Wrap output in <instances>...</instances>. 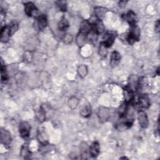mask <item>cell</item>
I'll list each match as a JSON object with an SVG mask.
<instances>
[{
	"label": "cell",
	"mask_w": 160,
	"mask_h": 160,
	"mask_svg": "<svg viewBox=\"0 0 160 160\" xmlns=\"http://www.w3.org/2000/svg\"><path fill=\"white\" fill-rule=\"evenodd\" d=\"M30 154H31V152H30V150L29 149L28 145L27 144H24L21 148V156L24 157V158H26L28 156L30 155Z\"/></svg>",
	"instance_id": "cell-25"
},
{
	"label": "cell",
	"mask_w": 160,
	"mask_h": 160,
	"mask_svg": "<svg viewBox=\"0 0 160 160\" xmlns=\"http://www.w3.org/2000/svg\"><path fill=\"white\" fill-rule=\"evenodd\" d=\"M138 119L141 128H146L148 127L149 121H148L147 114L144 111L142 110H139L138 112Z\"/></svg>",
	"instance_id": "cell-7"
},
{
	"label": "cell",
	"mask_w": 160,
	"mask_h": 160,
	"mask_svg": "<svg viewBox=\"0 0 160 160\" xmlns=\"http://www.w3.org/2000/svg\"><path fill=\"white\" fill-rule=\"evenodd\" d=\"M31 131V126L26 121H22L20 122L19 126V131L20 136L23 138L29 137Z\"/></svg>",
	"instance_id": "cell-2"
},
{
	"label": "cell",
	"mask_w": 160,
	"mask_h": 160,
	"mask_svg": "<svg viewBox=\"0 0 160 160\" xmlns=\"http://www.w3.org/2000/svg\"><path fill=\"white\" fill-rule=\"evenodd\" d=\"M38 139L39 142L44 146H46L48 143V136L45 131V129L43 126H39L38 131L37 135Z\"/></svg>",
	"instance_id": "cell-3"
},
{
	"label": "cell",
	"mask_w": 160,
	"mask_h": 160,
	"mask_svg": "<svg viewBox=\"0 0 160 160\" xmlns=\"http://www.w3.org/2000/svg\"><path fill=\"white\" fill-rule=\"evenodd\" d=\"M131 27V31L128 34L126 39L129 44H133L139 38V30L136 25Z\"/></svg>",
	"instance_id": "cell-1"
},
{
	"label": "cell",
	"mask_w": 160,
	"mask_h": 160,
	"mask_svg": "<svg viewBox=\"0 0 160 160\" xmlns=\"http://www.w3.org/2000/svg\"><path fill=\"white\" fill-rule=\"evenodd\" d=\"M92 31V24L88 20L83 21L79 28V32L88 34Z\"/></svg>",
	"instance_id": "cell-12"
},
{
	"label": "cell",
	"mask_w": 160,
	"mask_h": 160,
	"mask_svg": "<svg viewBox=\"0 0 160 160\" xmlns=\"http://www.w3.org/2000/svg\"><path fill=\"white\" fill-rule=\"evenodd\" d=\"M11 36H12L18 29V23L16 21H12L8 25Z\"/></svg>",
	"instance_id": "cell-23"
},
{
	"label": "cell",
	"mask_w": 160,
	"mask_h": 160,
	"mask_svg": "<svg viewBox=\"0 0 160 160\" xmlns=\"http://www.w3.org/2000/svg\"><path fill=\"white\" fill-rule=\"evenodd\" d=\"M88 34L82 33V32H79L76 37V43L78 45L79 47H82L83 46L86 41H88Z\"/></svg>",
	"instance_id": "cell-18"
},
{
	"label": "cell",
	"mask_w": 160,
	"mask_h": 160,
	"mask_svg": "<svg viewBox=\"0 0 160 160\" xmlns=\"http://www.w3.org/2000/svg\"><path fill=\"white\" fill-rule=\"evenodd\" d=\"M0 136L1 143H2L4 146H8L11 144L12 141V138L11 136V133L8 131L3 128H1Z\"/></svg>",
	"instance_id": "cell-4"
},
{
	"label": "cell",
	"mask_w": 160,
	"mask_h": 160,
	"mask_svg": "<svg viewBox=\"0 0 160 160\" xmlns=\"http://www.w3.org/2000/svg\"><path fill=\"white\" fill-rule=\"evenodd\" d=\"M138 102L139 106L143 108H148L150 106V101L147 94H142L139 98Z\"/></svg>",
	"instance_id": "cell-17"
},
{
	"label": "cell",
	"mask_w": 160,
	"mask_h": 160,
	"mask_svg": "<svg viewBox=\"0 0 160 160\" xmlns=\"http://www.w3.org/2000/svg\"><path fill=\"white\" fill-rule=\"evenodd\" d=\"M72 40V36L71 34H66L64 37V41L66 44H69L71 42Z\"/></svg>",
	"instance_id": "cell-30"
},
{
	"label": "cell",
	"mask_w": 160,
	"mask_h": 160,
	"mask_svg": "<svg viewBox=\"0 0 160 160\" xmlns=\"http://www.w3.org/2000/svg\"><path fill=\"white\" fill-rule=\"evenodd\" d=\"M116 38V35L113 32H108L105 34L103 37V41L102 43L106 47L109 48L114 43V41Z\"/></svg>",
	"instance_id": "cell-6"
},
{
	"label": "cell",
	"mask_w": 160,
	"mask_h": 160,
	"mask_svg": "<svg viewBox=\"0 0 160 160\" xmlns=\"http://www.w3.org/2000/svg\"><path fill=\"white\" fill-rule=\"evenodd\" d=\"M58 29L60 31H66L69 27V22L65 18H62L58 23Z\"/></svg>",
	"instance_id": "cell-22"
},
{
	"label": "cell",
	"mask_w": 160,
	"mask_h": 160,
	"mask_svg": "<svg viewBox=\"0 0 160 160\" xmlns=\"http://www.w3.org/2000/svg\"><path fill=\"white\" fill-rule=\"evenodd\" d=\"M89 154L92 158H96L98 156L100 152V146L98 142L94 141L93 142L89 148Z\"/></svg>",
	"instance_id": "cell-11"
},
{
	"label": "cell",
	"mask_w": 160,
	"mask_h": 160,
	"mask_svg": "<svg viewBox=\"0 0 160 160\" xmlns=\"http://www.w3.org/2000/svg\"><path fill=\"white\" fill-rule=\"evenodd\" d=\"M107 9L102 7H96L94 9V14L98 19L101 20L106 15Z\"/></svg>",
	"instance_id": "cell-19"
},
{
	"label": "cell",
	"mask_w": 160,
	"mask_h": 160,
	"mask_svg": "<svg viewBox=\"0 0 160 160\" xmlns=\"http://www.w3.org/2000/svg\"><path fill=\"white\" fill-rule=\"evenodd\" d=\"M37 25L38 29L41 31L46 28L48 25V19L46 16H45L44 14L38 16L37 18Z\"/></svg>",
	"instance_id": "cell-13"
},
{
	"label": "cell",
	"mask_w": 160,
	"mask_h": 160,
	"mask_svg": "<svg viewBox=\"0 0 160 160\" xmlns=\"http://www.w3.org/2000/svg\"><path fill=\"white\" fill-rule=\"evenodd\" d=\"M24 12L28 16H36L38 14V9L32 2H29L24 5Z\"/></svg>",
	"instance_id": "cell-5"
},
{
	"label": "cell",
	"mask_w": 160,
	"mask_h": 160,
	"mask_svg": "<svg viewBox=\"0 0 160 160\" xmlns=\"http://www.w3.org/2000/svg\"><path fill=\"white\" fill-rule=\"evenodd\" d=\"M92 24V30L98 34L102 33L104 31V26L101 20L96 19Z\"/></svg>",
	"instance_id": "cell-8"
},
{
	"label": "cell",
	"mask_w": 160,
	"mask_h": 160,
	"mask_svg": "<svg viewBox=\"0 0 160 160\" xmlns=\"http://www.w3.org/2000/svg\"><path fill=\"white\" fill-rule=\"evenodd\" d=\"M36 116L39 121L42 122L45 119L46 116H45V112L43 109L40 108L36 112Z\"/></svg>",
	"instance_id": "cell-26"
},
{
	"label": "cell",
	"mask_w": 160,
	"mask_h": 160,
	"mask_svg": "<svg viewBox=\"0 0 160 160\" xmlns=\"http://www.w3.org/2000/svg\"><path fill=\"white\" fill-rule=\"evenodd\" d=\"M78 102V101L76 98H71L69 99L68 104H69V106L70 108H71L72 109H74L76 107Z\"/></svg>",
	"instance_id": "cell-28"
},
{
	"label": "cell",
	"mask_w": 160,
	"mask_h": 160,
	"mask_svg": "<svg viewBox=\"0 0 160 160\" xmlns=\"http://www.w3.org/2000/svg\"><path fill=\"white\" fill-rule=\"evenodd\" d=\"M107 48L102 42L101 43V45L99 46V53L101 56H106L108 52L107 51Z\"/></svg>",
	"instance_id": "cell-27"
},
{
	"label": "cell",
	"mask_w": 160,
	"mask_h": 160,
	"mask_svg": "<svg viewBox=\"0 0 160 160\" xmlns=\"http://www.w3.org/2000/svg\"><path fill=\"white\" fill-rule=\"evenodd\" d=\"M98 116L101 121L105 122L109 117V111L106 108H101L98 110Z\"/></svg>",
	"instance_id": "cell-15"
},
{
	"label": "cell",
	"mask_w": 160,
	"mask_h": 160,
	"mask_svg": "<svg viewBox=\"0 0 160 160\" xmlns=\"http://www.w3.org/2000/svg\"><path fill=\"white\" fill-rule=\"evenodd\" d=\"M91 113V108L89 104L84 105L80 110V114L84 118H88Z\"/></svg>",
	"instance_id": "cell-20"
},
{
	"label": "cell",
	"mask_w": 160,
	"mask_h": 160,
	"mask_svg": "<svg viewBox=\"0 0 160 160\" xmlns=\"http://www.w3.org/2000/svg\"><path fill=\"white\" fill-rule=\"evenodd\" d=\"M123 18H124V19L130 24L131 26H134L136 24L137 18H136V14L133 11H129L127 14L123 16Z\"/></svg>",
	"instance_id": "cell-10"
},
{
	"label": "cell",
	"mask_w": 160,
	"mask_h": 160,
	"mask_svg": "<svg viewBox=\"0 0 160 160\" xmlns=\"http://www.w3.org/2000/svg\"><path fill=\"white\" fill-rule=\"evenodd\" d=\"M0 36H1L0 38L1 41L2 42H6L9 40V39L11 38V36L8 26H4L3 28H1Z\"/></svg>",
	"instance_id": "cell-14"
},
{
	"label": "cell",
	"mask_w": 160,
	"mask_h": 160,
	"mask_svg": "<svg viewBox=\"0 0 160 160\" xmlns=\"http://www.w3.org/2000/svg\"><path fill=\"white\" fill-rule=\"evenodd\" d=\"M123 94H124V98L126 103H129L134 99V91L129 86H126L124 88Z\"/></svg>",
	"instance_id": "cell-9"
},
{
	"label": "cell",
	"mask_w": 160,
	"mask_h": 160,
	"mask_svg": "<svg viewBox=\"0 0 160 160\" xmlns=\"http://www.w3.org/2000/svg\"><path fill=\"white\" fill-rule=\"evenodd\" d=\"M120 59H121L120 54L117 51H113L111 55L110 65L112 67L116 66L120 62Z\"/></svg>",
	"instance_id": "cell-16"
},
{
	"label": "cell",
	"mask_w": 160,
	"mask_h": 160,
	"mask_svg": "<svg viewBox=\"0 0 160 160\" xmlns=\"http://www.w3.org/2000/svg\"><path fill=\"white\" fill-rule=\"evenodd\" d=\"M1 82L3 83H5L8 79V76L6 72V67L3 64L2 60H1Z\"/></svg>",
	"instance_id": "cell-21"
},
{
	"label": "cell",
	"mask_w": 160,
	"mask_h": 160,
	"mask_svg": "<svg viewBox=\"0 0 160 160\" xmlns=\"http://www.w3.org/2000/svg\"><path fill=\"white\" fill-rule=\"evenodd\" d=\"M56 4L61 11H66V2L65 1H58L56 2Z\"/></svg>",
	"instance_id": "cell-29"
},
{
	"label": "cell",
	"mask_w": 160,
	"mask_h": 160,
	"mask_svg": "<svg viewBox=\"0 0 160 160\" xmlns=\"http://www.w3.org/2000/svg\"><path fill=\"white\" fill-rule=\"evenodd\" d=\"M155 31L158 34L159 32V21L158 20L155 25Z\"/></svg>",
	"instance_id": "cell-31"
},
{
	"label": "cell",
	"mask_w": 160,
	"mask_h": 160,
	"mask_svg": "<svg viewBox=\"0 0 160 160\" xmlns=\"http://www.w3.org/2000/svg\"><path fill=\"white\" fill-rule=\"evenodd\" d=\"M78 72L80 77L84 78L86 76L88 73V68L86 65H80L78 68Z\"/></svg>",
	"instance_id": "cell-24"
}]
</instances>
